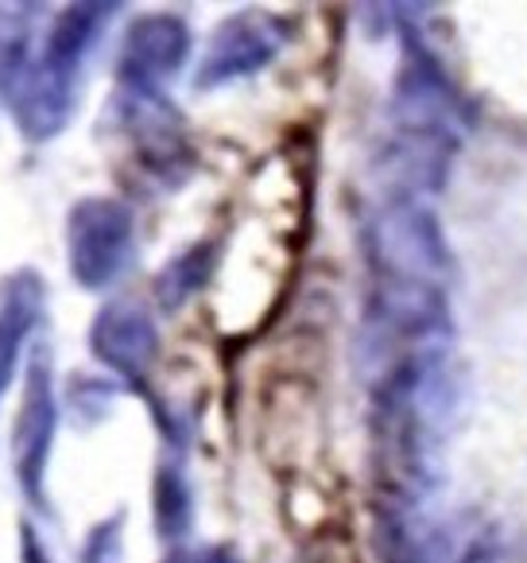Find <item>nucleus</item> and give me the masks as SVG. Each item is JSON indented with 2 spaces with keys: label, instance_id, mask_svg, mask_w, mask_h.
<instances>
[{
  "label": "nucleus",
  "instance_id": "f257e3e1",
  "mask_svg": "<svg viewBox=\"0 0 527 563\" xmlns=\"http://www.w3.org/2000/svg\"><path fill=\"white\" fill-rule=\"evenodd\" d=\"M109 12L113 9H101V4L66 9L58 16L55 32L47 35V47H43L40 63L27 75H20L16 117L27 133H32V141H43V136L63 129L66 113H70V101H75V78L82 70V58Z\"/></svg>",
  "mask_w": 527,
  "mask_h": 563
},
{
  "label": "nucleus",
  "instance_id": "423d86ee",
  "mask_svg": "<svg viewBox=\"0 0 527 563\" xmlns=\"http://www.w3.org/2000/svg\"><path fill=\"white\" fill-rule=\"evenodd\" d=\"M93 350L113 369L136 377V373H144V365L152 362V350H156L152 319L136 303L105 307V316H98V327H93Z\"/></svg>",
  "mask_w": 527,
  "mask_h": 563
},
{
  "label": "nucleus",
  "instance_id": "0eeeda50",
  "mask_svg": "<svg viewBox=\"0 0 527 563\" xmlns=\"http://www.w3.org/2000/svg\"><path fill=\"white\" fill-rule=\"evenodd\" d=\"M51 431H55V405H51V377H47V357L32 365L27 377V397L24 412L16 423V466L24 486L35 494V482L43 474V455H47Z\"/></svg>",
  "mask_w": 527,
  "mask_h": 563
},
{
  "label": "nucleus",
  "instance_id": "39448f33",
  "mask_svg": "<svg viewBox=\"0 0 527 563\" xmlns=\"http://www.w3.org/2000/svg\"><path fill=\"white\" fill-rule=\"evenodd\" d=\"M272 20H256V16H240L233 24H225L217 32L214 47H210L206 63H202V86L214 82H229V78H240L248 70H260L268 58L280 47V35L272 32Z\"/></svg>",
  "mask_w": 527,
  "mask_h": 563
},
{
  "label": "nucleus",
  "instance_id": "f03ea898",
  "mask_svg": "<svg viewBox=\"0 0 527 563\" xmlns=\"http://www.w3.org/2000/svg\"><path fill=\"white\" fill-rule=\"evenodd\" d=\"M372 265H377V280L446 291L450 253L435 214L415 199L380 210V218L372 222Z\"/></svg>",
  "mask_w": 527,
  "mask_h": 563
},
{
  "label": "nucleus",
  "instance_id": "6e6552de",
  "mask_svg": "<svg viewBox=\"0 0 527 563\" xmlns=\"http://www.w3.org/2000/svg\"><path fill=\"white\" fill-rule=\"evenodd\" d=\"M40 307L43 284L32 273H16L12 280L0 284V393L9 389L20 346H24L35 316H40Z\"/></svg>",
  "mask_w": 527,
  "mask_h": 563
},
{
  "label": "nucleus",
  "instance_id": "20e7f679",
  "mask_svg": "<svg viewBox=\"0 0 527 563\" xmlns=\"http://www.w3.org/2000/svg\"><path fill=\"white\" fill-rule=\"evenodd\" d=\"M182 58H187V27L171 16H152L128 32L121 75L141 93H152L159 78L182 67Z\"/></svg>",
  "mask_w": 527,
  "mask_h": 563
},
{
  "label": "nucleus",
  "instance_id": "7ed1b4c3",
  "mask_svg": "<svg viewBox=\"0 0 527 563\" xmlns=\"http://www.w3.org/2000/svg\"><path fill=\"white\" fill-rule=\"evenodd\" d=\"M70 268L86 288H105L132 253V214L113 199H90L70 214Z\"/></svg>",
  "mask_w": 527,
  "mask_h": 563
}]
</instances>
